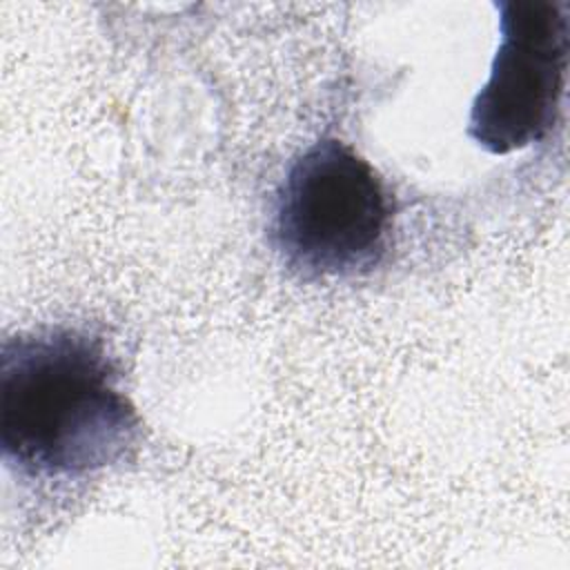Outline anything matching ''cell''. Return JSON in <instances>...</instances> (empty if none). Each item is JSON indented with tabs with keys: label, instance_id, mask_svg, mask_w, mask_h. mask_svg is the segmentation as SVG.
I'll return each instance as SVG.
<instances>
[{
	"label": "cell",
	"instance_id": "1",
	"mask_svg": "<svg viewBox=\"0 0 570 570\" xmlns=\"http://www.w3.org/2000/svg\"><path fill=\"white\" fill-rule=\"evenodd\" d=\"M142 434L105 338L36 327L0 347V452L29 481H73L129 459Z\"/></svg>",
	"mask_w": 570,
	"mask_h": 570
},
{
	"label": "cell",
	"instance_id": "2",
	"mask_svg": "<svg viewBox=\"0 0 570 570\" xmlns=\"http://www.w3.org/2000/svg\"><path fill=\"white\" fill-rule=\"evenodd\" d=\"M392 216V196L376 169L347 142L321 138L289 163L269 238L294 274L347 278L383 261Z\"/></svg>",
	"mask_w": 570,
	"mask_h": 570
},
{
	"label": "cell",
	"instance_id": "3",
	"mask_svg": "<svg viewBox=\"0 0 570 570\" xmlns=\"http://www.w3.org/2000/svg\"><path fill=\"white\" fill-rule=\"evenodd\" d=\"M499 47L474 96L468 136L505 156L541 142L559 118L570 56L566 0H499Z\"/></svg>",
	"mask_w": 570,
	"mask_h": 570
}]
</instances>
